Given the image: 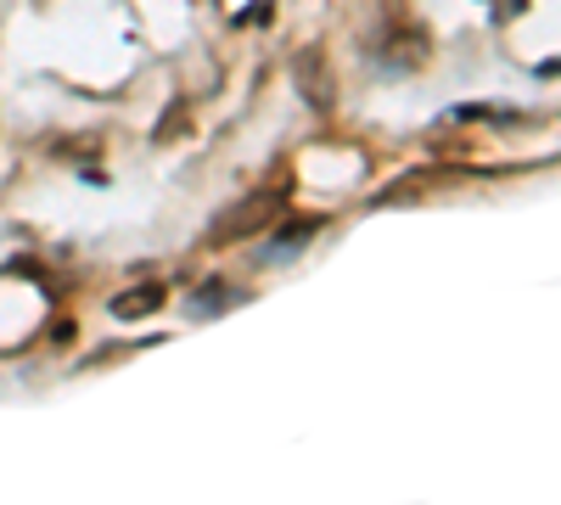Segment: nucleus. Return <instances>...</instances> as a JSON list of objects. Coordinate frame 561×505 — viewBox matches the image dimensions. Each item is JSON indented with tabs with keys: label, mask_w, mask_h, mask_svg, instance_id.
Listing matches in <instances>:
<instances>
[{
	"label": "nucleus",
	"mask_w": 561,
	"mask_h": 505,
	"mask_svg": "<svg viewBox=\"0 0 561 505\" xmlns=\"http://www.w3.org/2000/svg\"><path fill=\"white\" fill-rule=\"evenodd\" d=\"M275 214H280V197H275V192H253V197L230 203V208L214 219V242H242V237L264 231Z\"/></svg>",
	"instance_id": "nucleus-1"
},
{
	"label": "nucleus",
	"mask_w": 561,
	"mask_h": 505,
	"mask_svg": "<svg viewBox=\"0 0 561 505\" xmlns=\"http://www.w3.org/2000/svg\"><path fill=\"white\" fill-rule=\"evenodd\" d=\"M293 84H298V96L314 113H332L337 107V73H332V62H325V51H314V45L293 57Z\"/></svg>",
	"instance_id": "nucleus-2"
},
{
	"label": "nucleus",
	"mask_w": 561,
	"mask_h": 505,
	"mask_svg": "<svg viewBox=\"0 0 561 505\" xmlns=\"http://www.w3.org/2000/svg\"><path fill=\"white\" fill-rule=\"evenodd\" d=\"M158 309H163V287H158V282L124 287V292L113 298V320H147V314H158Z\"/></svg>",
	"instance_id": "nucleus-4"
},
{
	"label": "nucleus",
	"mask_w": 561,
	"mask_h": 505,
	"mask_svg": "<svg viewBox=\"0 0 561 505\" xmlns=\"http://www.w3.org/2000/svg\"><path fill=\"white\" fill-rule=\"evenodd\" d=\"M427 51H433V34H427V28H393V34L382 39L377 68H382V73H410V68L427 62Z\"/></svg>",
	"instance_id": "nucleus-3"
}]
</instances>
